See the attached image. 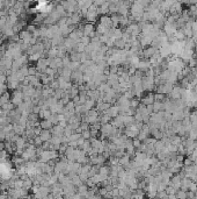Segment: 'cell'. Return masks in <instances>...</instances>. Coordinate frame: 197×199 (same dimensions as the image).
<instances>
[{
	"label": "cell",
	"instance_id": "cell-9",
	"mask_svg": "<svg viewBox=\"0 0 197 199\" xmlns=\"http://www.w3.org/2000/svg\"><path fill=\"white\" fill-rule=\"evenodd\" d=\"M50 143L53 145V146H60L63 143V136H55V135H52V137L50 140Z\"/></svg>",
	"mask_w": 197,
	"mask_h": 199
},
{
	"label": "cell",
	"instance_id": "cell-19",
	"mask_svg": "<svg viewBox=\"0 0 197 199\" xmlns=\"http://www.w3.org/2000/svg\"><path fill=\"white\" fill-rule=\"evenodd\" d=\"M81 137H82L84 140H88V139H91V137H92V135H91V131L88 129V131L82 132L81 133Z\"/></svg>",
	"mask_w": 197,
	"mask_h": 199
},
{
	"label": "cell",
	"instance_id": "cell-20",
	"mask_svg": "<svg viewBox=\"0 0 197 199\" xmlns=\"http://www.w3.org/2000/svg\"><path fill=\"white\" fill-rule=\"evenodd\" d=\"M110 119H111V118H110L109 115H107V114H103V115H102V117L100 118V121H101V122H102L103 125H107V123H108V121H110Z\"/></svg>",
	"mask_w": 197,
	"mask_h": 199
},
{
	"label": "cell",
	"instance_id": "cell-18",
	"mask_svg": "<svg viewBox=\"0 0 197 199\" xmlns=\"http://www.w3.org/2000/svg\"><path fill=\"white\" fill-rule=\"evenodd\" d=\"M42 140H41V137L39 136H35L34 137V146L36 147V148H39V147L42 146Z\"/></svg>",
	"mask_w": 197,
	"mask_h": 199
},
{
	"label": "cell",
	"instance_id": "cell-1",
	"mask_svg": "<svg viewBox=\"0 0 197 199\" xmlns=\"http://www.w3.org/2000/svg\"><path fill=\"white\" fill-rule=\"evenodd\" d=\"M11 103L13 104L15 107L20 106L22 103H23V93L20 89L17 90H14L12 95H11Z\"/></svg>",
	"mask_w": 197,
	"mask_h": 199
},
{
	"label": "cell",
	"instance_id": "cell-25",
	"mask_svg": "<svg viewBox=\"0 0 197 199\" xmlns=\"http://www.w3.org/2000/svg\"><path fill=\"white\" fill-rule=\"evenodd\" d=\"M60 199H64V197H63V198H60Z\"/></svg>",
	"mask_w": 197,
	"mask_h": 199
},
{
	"label": "cell",
	"instance_id": "cell-6",
	"mask_svg": "<svg viewBox=\"0 0 197 199\" xmlns=\"http://www.w3.org/2000/svg\"><path fill=\"white\" fill-rule=\"evenodd\" d=\"M118 111H119V108H118L117 106H110L105 114L109 115L110 118H114V119H115V118H117L118 117Z\"/></svg>",
	"mask_w": 197,
	"mask_h": 199
},
{
	"label": "cell",
	"instance_id": "cell-13",
	"mask_svg": "<svg viewBox=\"0 0 197 199\" xmlns=\"http://www.w3.org/2000/svg\"><path fill=\"white\" fill-rule=\"evenodd\" d=\"M33 186H34V182L29 178V179H27V181H25L23 182V189H26V190H31L33 189Z\"/></svg>",
	"mask_w": 197,
	"mask_h": 199
},
{
	"label": "cell",
	"instance_id": "cell-24",
	"mask_svg": "<svg viewBox=\"0 0 197 199\" xmlns=\"http://www.w3.org/2000/svg\"><path fill=\"white\" fill-rule=\"evenodd\" d=\"M2 10H5V2L0 0V11H2Z\"/></svg>",
	"mask_w": 197,
	"mask_h": 199
},
{
	"label": "cell",
	"instance_id": "cell-10",
	"mask_svg": "<svg viewBox=\"0 0 197 199\" xmlns=\"http://www.w3.org/2000/svg\"><path fill=\"white\" fill-rule=\"evenodd\" d=\"M84 106L86 107L87 111H91V109H93V107L95 106V100H93V99H89V98H88Z\"/></svg>",
	"mask_w": 197,
	"mask_h": 199
},
{
	"label": "cell",
	"instance_id": "cell-5",
	"mask_svg": "<svg viewBox=\"0 0 197 199\" xmlns=\"http://www.w3.org/2000/svg\"><path fill=\"white\" fill-rule=\"evenodd\" d=\"M50 132H51V134L55 135V136H64V128L60 127L59 125L53 126L52 128L50 129Z\"/></svg>",
	"mask_w": 197,
	"mask_h": 199
},
{
	"label": "cell",
	"instance_id": "cell-22",
	"mask_svg": "<svg viewBox=\"0 0 197 199\" xmlns=\"http://www.w3.org/2000/svg\"><path fill=\"white\" fill-rule=\"evenodd\" d=\"M58 125H59V126H60V127H63V128H64V129H65L66 127H67V126H68V122H67V120H60V121H59V123H58Z\"/></svg>",
	"mask_w": 197,
	"mask_h": 199
},
{
	"label": "cell",
	"instance_id": "cell-14",
	"mask_svg": "<svg viewBox=\"0 0 197 199\" xmlns=\"http://www.w3.org/2000/svg\"><path fill=\"white\" fill-rule=\"evenodd\" d=\"M80 64L81 63H79V62H71V64L68 65V69L73 72V71H78L79 68H80Z\"/></svg>",
	"mask_w": 197,
	"mask_h": 199
},
{
	"label": "cell",
	"instance_id": "cell-3",
	"mask_svg": "<svg viewBox=\"0 0 197 199\" xmlns=\"http://www.w3.org/2000/svg\"><path fill=\"white\" fill-rule=\"evenodd\" d=\"M48 68H49V59L48 58H41L37 62V65H36L37 71H41L42 73H44Z\"/></svg>",
	"mask_w": 197,
	"mask_h": 199
},
{
	"label": "cell",
	"instance_id": "cell-12",
	"mask_svg": "<svg viewBox=\"0 0 197 199\" xmlns=\"http://www.w3.org/2000/svg\"><path fill=\"white\" fill-rule=\"evenodd\" d=\"M126 135L128 136H134L138 131H137V127H133V126H130V127H128V129H126Z\"/></svg>",
	"mask_w": 197,
	"mask_h": 199
},
{
	"label": "cell",
	"instance_id": "cell-11",
	"mask_svg": "<svg viewBox=\"0 0 197 199\" xmlns=\"http://www.w3.org/2000/svg\"><path fill=\"white\" fill-rule=\"evenodd\" d=\"M123 123H124L123 122V117H117V118L114 119L111 125H113V127H121Z\"/></svg>",
	"mask_w": 197,
	"mask_h": 199
},
{
	"label": "cell",
	"instance_id": "cell-17",
	"mask_svg": "<svg viewBox=\"0 0 197 199\" xmlns=\"http://www.w3.org/2000/svg\"><path fill=\"white\" fill-rule=\"evenodd\" d=\"M37 69L36 66H28V76H36Z\"/></svg>",
	"mask_w": 197,
	"mask_h": 199
},
{
	"label": "cell",
	"instance_id": "cell-4",
	"mask_svg": "<svg viewBox=\"0 0 197 199\" xmlns=\"http://www.w3.org/2000/svg\"><path fill=\"white\" fill-rule=\"evenodd\" d=\"M100 23L103 27H105L108 30L114 26V25H113V21H111V18H109V16H107V15H102V18L100 19Z\"/></svg>",
	"mask_w": 197,
	"mask_h": 199
},
{
	"label": "cell",
	"instance_id": "cell-8",
	"mask_svg": "<svg viewBox=\"0 0 197 199\" xmlns=\"http://www.w3.org/2000/svg\"><path fill=\"white\" fill-rule=\"evenodd\" d=\"M39 126H41V128L44 129V131H50L53 127V125L49 120H41V121H39Z\"/></svg>",
	"mask_w": 197,
	"mask_h": 199
},
{
	"label": "cell",
	"instance_id": "cell-7",
	"mask_svg": "<svg viewBox=\"0 0 197 199\" xmlns=\"http://www.w3.org/2000/svg\"><path fill=\"white\" fill-rule=\"evenodd\" d=\"M39 137H41L42 142H48V141L51 140L52 134H51L50 131H44V129H42V132H41V134H39Z\"/></svg>",
	"mask_w": 197,
	"mask_h": 199
},
{
	"label": "cell",
	"instance_id": "cell-15",
	"mask_svg": "<svg viewBox=\"0 0 197 199\" xmlns=\"http://www.w3.org/2000/svg\"><path fill=\"white\" fill-rule=\"evenodd\" d=\"M85 44H82L81 42H79V43H77V46H76V53H79V54H82L85 53Z\"/></svg>",
	"mask_w": 197,
	"mask_h": 199
},
{
	"label": "cell",
	"instance_id": "cell-21",
	"mask_svg": "<svg viewBox=\"0 0 197 199\" xmlns=\"http://www.w3.org/2000/svg\"><path fill=\"white\" fill-rule=\"evenodd\" d=\"M82 44H85V46H88L89 43H91V37H88V36H82V39L80 41Z\"/></svg>",
	"mask_w": 197,
	"mask_h": 199
},
{
	"label": "cell",
	"instance_id": "cell-16",
	"mask_svg": "<svg viewBox=\"0 0 197 199\" xmlns=\"http://www.w3.org/2000/svg\"><path fill=\"white\" fill-rule=\"evenodd\" d=\"M49 121L52 123L53 126H56V125H58L59 123V119H58V114H51V117L49 118Z\"/></svg>",
	"mask_w": 197,
	"mask_h": 199
},
{
	"label": "cell",
	"instance_id": "cell-23",
	"mask_svg": "<svg viewBox=\"0 0 197 199\" xmlns=\"http://www.w3.org/2000/svg\"><path fill=\"white\" fill-rule=\"evenodd\" d=\"M6 140V133L4 132V129L0 131V142H4Z\"/></svg>",
	"mask_w": 197,
	"mask_h": 199
},
{
	"label": "cell",
	"instance_id": "cell-2",
	"mask_svg": "<svg viewBox=\"0 0 197 199\" xmlns=\"http://www.w3.org/2000/svg\"><path fill=\"white\" fill-rule=\"evenodd\" d=\"M97 15H99V12H97V7H95L94 5H93V6H91V7L88 8V11L86 12V14H85L86 19H87L88 21H91V22H94V21L97 19Z\"/></svg>",
	"mask_w": 197,
	"mask_h": 199
}]
</instances>
